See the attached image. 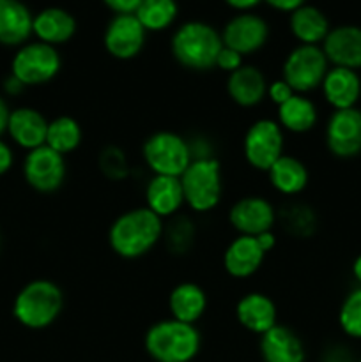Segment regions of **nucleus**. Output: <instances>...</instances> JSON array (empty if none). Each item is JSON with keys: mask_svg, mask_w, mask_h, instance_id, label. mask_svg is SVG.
<instances>
[{"mask_svg": "<svg viewBox=\"0 0 361 362\" xmlns=\"http://www.w3.org/2000/svg\"><path fill=\"white\" fill-rule=\"evenodd\" d=\"M163 232V219L144 205L130 209L113 219L108 230V244L117 257L137 260L154 250Z\"/></svg>", "mask_w": 361, "mask_h": 362, "instance_id": "nucleus-1", "label": "nucleus"}, {"mask_svg": "<svg viewBox=\"0 0 361 362\" xmlns=\"http://www.w3.org/2000/svg\"><path fill=\"white\" fill-rule=\"evenodd\" d=\"M64 310V293L52 279H32L13 300L14 320L30 331H42L57 322Z\"/></svg>", "mask_w": 361, "mask_h": 362, "instance_id": "nucleus-2", "label": "nucleus"}, {"mask_svg": "<svg viewBox=\"0 0 361 362\" xmlns=\"http://www.w3.org/2000/svg\"><path fill=\"white\" fill-rule=\"evenodd\" d=\"M144 346L154 362H191L200 352L202 338L195 325L165 318L147 329Z\"/></svg>", "mask_w": 361, "mask_h": 362, "instance_id": "nucleus-3", "label": "nucleus"}, {"mask_svg": "<svg viewBox=\"0 0 361 362\" xmlns=\"http://www.w3.org/2000/svg\"><path fill=\"white\" fill-rule=\"evenodd\" d=\"M172 55L183 67L191 71H209L223 48L222 34L204 21H188L172 35Z\"/></svg>", "mask_w": 361, "mask_h": 362, "instance_id": "nucleus-4", "label": "nucleus"}, {"mask_svg": "<svg viewBox=\"0 0 361 362\" xmlns=\"http://www.w3.org/2000/svg\"><path fill=\"white\" fill-rule=\"evenodd\" d=\"M183 186L184 205L197 214L214 211L222 202V165L212 156L193 158L186 172L179 177Z\"/></svg>", "mask_w": 361, "mask_h": 362, "instance_id": "nucleus-5", "label": "nucleus"}, {"mask_svg": "<svg viewBox=\"0 0 361 362\" xmlns=\"http://www.w3.org/2000/svg\"><path fill=\"white\" fill-rule=\"evenodd\" d=\"M142 158L154 175L180 177L193 161V151L180 134L156 131L144 141Z\"/></svg>", "mask_w": 361, "mask_h": 362, "instance_id": "nucleus-6", "label": "nucleus"}, {"mask_svg": "<svg viewBox=\"0 0 361 362\" xmlns=\"http://www.w3.org/2000/svg\"><path fill=\"white\" fill-rule=\"evenodd\" d=\"M62 67V59L55 46L41 41L25 42L11 60V74L25 87H39L55 80Z\"/></svg>", "mask_w": 361, "mask_h": 362, "instance_id": "nucleus-7", "label": "nucleus"}, {"mask_svg": "<svg viewBox=\"0 0 361 362\" xmlns=\"http://www.w3.org/2000/svg\"><path fill=\"white\" fill-rule=\"evenodd\" d=\"M329 71V62L321 46L299 45L285 57L282 80L290 85L296 94H304L321 88L322 80Z\"/></svg>", "mask_w": 361, "mask_h": 362, "instance_id": "nucleus-8", "label": "nucleus"}, {"mask_svg": "<svg viewBox=\"0 0 361 362\" xmlns=\"http://www.w3.org/2000/svg\"><path fill=\"white\" fill-rule=\"evenodd\" d=\"M285 131L273 119H258L246 129L243 138V156L257 172H265L283 156Z\"/></svg>", "mask_w": 361, "mask_h": 362, "instance_id": "nucleus-9", "label": "nucleus"}, {"mask_svg": "<svg viewBox=\"0 0 361 362\" xmlns=\"http://www.w3.org/2000/svg\"><path fill=\"white\" fill-rule=\"evenodd\" d=\"M21 173H23L25 182L38 193H55L66 180V158L50 148L48 145H42L25 154Z\"/></svg>", "mask_w": 361, "mask_h": 362, "instance_id": "nucleus-10", "label": "nucleus"}, {"mask_svg": "<svg viewBox=\"0 0 361 362\" xmlns=\"http://www.w3.org/2000/svg\"><path fill=\"white\" fill-rule=\"evenodd\" d=\"M326 145L338 159L361 154V110H335L326 124Z\"/></svg>", "mask_w": 361, "mask_h": 362, "instance_id": "nucleus-11", "label": "nucleus"}, {"mask_svg": "<svg viewBox=\"0 0 361 362\" xmlns=\"http://www.w3.org/2000/svg\"><path fill=\"white\" fill-rule=\"evenodd\" d=\"M229 223L239 235L257 237L264 232H271L276 223V211L264 197L250 194L230 207Z\"/></svg>", "mask_w": 361, "mask_h": 362, "instance_id": "nucleus-12", "label": "nucleus"}, {"mask_svg": "<svg viewBox=\"0 0 361 362\" xmlns=\"http://www.w3.org/2000/svg\"><path fill=\"white\" fill-rule=\"evenodd\" d=\"M145 30L134 14H117L108 23L103 37L106 52L117 60H131L145 45Z\"/></svg>", "mask_w": 361, "mask_h": 362, "instance_id": "nucleus-13", "label": "nucleus"}, {"mask_svg": "<svg viewBox=\"0 0 361 362\" xmlns=\"http://www.w3.org/2000/svg\"><path fill=\"white\" fill-rule=\"evenodd\" d=\"M269 27L260 16L243 13L234 16L222 32L223 46L234 49L239 55H251L268 42Z\"/></svg>", "mask_w": 361, "mask_h": 362, "instance_id": "nucleus-14", "label": "nucleus"}, {"mask_svg": "<svg viewBox=\"0 0 361 362\" xmlns=\"http://www.w3.org/2000/svg\"><path fill=\"white\" fill-rule=\"evenodd\" d=\"M48 122L50 120H46V117L39 110L32 106H18L11 110L6 134L16 147L30 152L46 145Z\"/></svg>", "mask_w": 361, "mask_h": 362, "instance_id": "nucleus-15", "label": "nucleus"}, {"mask_svg": "<svg viewBox=\"0 0 361 362\" xmlns=\"http://www.w3.org/2000/svg\"><path fill=\"white\" fill-rule=\"evenodd\" d=\"M322 52L335 67L361 69V27L342 25L331 28L322 42Z\"/></svg>", "mask_w": 361, "mask_h": 362, "instance_id": "nucleus-16", "label": "nucleus"}, {"mask_svg": "<svg viewBox=\"0 0 361 362\" xmlns=\"http://www.w3.org/2000/svg\"><path fill=\"white\" fill-rule=\"evenodd\" d=\"M265 260V251L258 244L257 237L237 235L230 240L223 253V269L234 279L251 278Z\"/></svg>", "mask_w": 361, "mask_h": 362, "instance_id": "nucleus-17", "label": "nucleus"}, {"mask_svg": "<svg viewBox=\"0 0 361 362\" xmlns=\"http://www.w3.org/2000/svg\"><path fill=\"white\" fill-rule=\"evenodd\" d=\"M236 318L241 327L262 336L278 324V310L275 300L265 293L248 292L237 300Z\"/></svg>", "mask_w": 361, "mask_h": 362, "instance_id": "nucleus-18", "label": "nucleus"}, {"mask_svg": "<svg viewBox=\"0 0 361 362\" xmlns=\"http://www.w3.org/2000/svg\"><path fill=\"white\" fill-rule=\"evenodd\" d=\"M326 103L335 110L356 108L361 98V76L347 67H329L321 85Z\"/></svg>", "mask_w": 361, "mask_h": 362, "instance_id": "nucleus-19", "label": "nucleus"}, {"mask_svg": "<svg viewBox=\"0 0 361 362\" xmlns=\"http://www.w3.org/2000/svg\"><path fill=\"white\" fill-rule=\"evenodd\" d=\"M258 350L264 362H304L306 359V350L299 336L282 324H276L260 336Z\"/></svg>", "mask_w": 361, "mask_h": 362, "instance_id": "nucleus-20", "label": "nucleus"}, {"mask_svg": "<svg viewBox=\"0 0 361 362\" xmlns=\"http://www.w3.org/2000/svg\"><path fill=\"white\" fill-rule=\"evenodd\" d=\"M269 81L258 67L246 66L239 67L229 74L227 80V94L241 108H253L268 98Z\"/></svg>", "mask_w": 361, "mask_h": 362, "instance_id": "nucleus-21", "label": "nucleus"}, {"mask_svg": "<svg viewBox=\"0 0 361 362\" xmlns=\"http://www.w3.org/2000/svg\"><path fill=\"white\" fill-rule=\"evenodd\" d=\"M184 205L179 177L152 175L145 186V207L161 219L172 218Z\"/></svg>", "mask_w": 361, "mask_h": 362, "instance_id": "nucleus-22", "label": "nucleus"}, {"mask_svg": "<svg viewBox=\"0 0 361 362\" xmlns=\"http://www.w3.org/2000/svg\"><path fill=\"white\" fill-rule=\"evenodd\" d=\"M34 16L20 0H0V45L23 46L32 35Z\"/></svg>", "mask_w": 361, "mask_h": 362, "instance_id": "nucleus-23", "label": "nucleus"}, {"mask_svg": "<svg viewBox=\"0 0 361 362\" xmlns=\"http://www.w3.org/2000/svg\"><path fill=\"white\" fill-rule=\"evenodd\" d=\"M168 310L170 318L195 325L207 310V293L193 281L179 283L168 296Z\"/></svg>", "mask_w": 361, "mask_h": 362, "instance_id": "nucleus-24", "label": "nucleus"}, {"mask_svg": "<svg viewBox=\"0 0 361 362\" xmlns=\"http://www.w3.org/2000/svg\"><path fill=\"white\" fill-rule=\"evenodd\" d=\"M76 32V21L67 11L48 7L35 14L32 21V34L38 41L50 46H59L69 41Z\"/></svg>", "mask_w": 361, "mask_h": 362, "instance_id": "nucleus-25", "label": "nucleus"}, {"mask_svg": "<svg viewBox=\"0 0 361 362\" xmlns=\"http://www.w3.org/2000/svg\"><path fill=\"white\" fill-rule=\"evenodd\" d=\"M268 179L273 189L285 197H294L306 189L310 173L306 165L294 156L283 154L271 168L268 170Z\"/></svg>", "mask_w": 361, "mask_h": 362, "instance_id": "nucleus-26", "label": "nucleus"}, {"mask_svg": "<svg viewBox=\"0 0 361 362\" xmlns=\"http://www.w3.org/2000/svg\"><path fill=\"white\" fill-rule=\"evenodd\" d=\"M319 112L315 103L304 94H294L292 98L276 112V122L283 131L294 134H304L317 126Z\"/></svg>", "mask_w": 361, "mask_h": 362, "instance_id": "nucleus-27", "label": "nucleus"}, {"mask_svg": "<svg viewBox=\"0 0 361 362\" xmlns=\"http://www.w3.org/2000/svg\"><path fill=\"white\" fill-rule=\"evenodd\" d=\"M329 23L324 13L311 6H301L290 16V32L299 45L319 46L329 34Z\"/></svg>", "mask_w": 361, "mask_h": 362, "instance_id": "nucleus-28", "label": "nucleus"}, {"mask_svg": "<svg viewBox=\"0 0 361 362\" xmlns=\"http://www.w3.org/2000/svg\"><path fill=\"white\" fill-rule=\"evenodd\" d=\"M84 140V131L80 122L69 115L55 117L48 122V133H46V145L55 152L66 158L67 154L76 151Z\"/></svg>", "mask_w": 361, "mask_h": 362, "instance_id": "nucleus-29", "label": "nucleus"}, {"mask_svg": "<svg viewBox=\"0 0 361 362\" xmlns=\"http://www.w3.org/2000/svg\"><path fill=\"white\" fill-rule=\"evenodd\" d=\"M134 16L147 32H161L177 18L176 0H142Z\"/></svg>", "mask_w": 361, "mask_h": 362, "instance_id": "nucleus-30", "label": "nucleus"}, {"mask_svg": "<svg viewBox=\"0 0 361 362\" xmlns=\"http://www.w3.org/2000/svg\"><path fill=\"white\" fill-rule=\"evenodd\" d=\"M338 324L343 334L361 339V286L349 292L338 310Z\"/></svg>", "mask_w": 361, "mask_h": 362, "instance_id": "nucleus-31", "label": "nucleus"}, {"mask_svg": "<svg viewBox=\"0 0 361 362\" xmlns=\"http://www.w3.org/2000/svg\"><path fill=\"white\" fill-rule=\"evenodd\" d=\"M285 225L289 226L292 233H310V230L314 228L315 218L310 212V209L306 207H292L290 212H287L285 216Z\"/></svg>", "mask_w": 361, "mask_h": 362, "instance_id": "nucleus-32", "label": "nucleus"}, {"mask_svg": "<svg viewBox=\"0 0 361 362\" xmlns=\"http://www.w3.org/2000/svg\"><path fill=\"white\" fill-rule=\"evenodd\" d=\"M101 168L105 170L108 177L119 179L126 173V159L122 158V154L117 148H108L101 158Z\"/></svg>", "mask_w": 361, "mask_h": 362, "instance_id": "nucleus-33", "label": "nucleus"}, {"mask_svg": "<svg viewBox=\"0 0 361 362\" xmlns=\"http://www.w3.org/2000/svg\"><path fill=\"white\" fill-rule=\"evenodd\" d=\"M243 66H244L243 55H239V53L234 52V49L223 46L222 52H219V55H218V59H216V67H218L219 71H223V73L232 74L234 71H237L239 67H243Z\"/></svg>", "mask_w": 361, "mask_h": 362, "instance_id": "nucleus-34", "label": "nucleus"}, {"mask_svg": "<svg viewBox=\"0 0 361 362\" xmlns=\"http://www.w3.org/2000/svg\"><path fill=\"white\" fill-rule=\"evenodd\" d=\"M296 92L290 88V85L287 83L285 80H273L269 81V87H268V99L271 103H275L276 106H282L283 103L289 101Z\"/></svg>", "mask_w": 361, "mask_h": 362, "instance_id": "nucleus-35", "label": "nucleus"}, {"mask_svg": "<svg viewBox=\"0 0 361 362\" xmlns=\"http://www.w3.org/2000/svg\"><path fill=\"white\" fill-rule=\"evenodd\" d=\"M14 166V151L4 138H0V177L7 175Z\"/></svg>", "mask_w": 361, "mask_h": 362, "instance_id": "nucleus-36", "label": "nucleus"}, {"mask_svg": "<svg viewBox=\"0 0 361 362\" xmlns=\"http://www.w3.org/2000/svg\"><path fill=\"white\" fill-rule=\"evenodd\" d=\"M103 2L117 14H134L142 0H103Z\"/></svg>", "mask_w": 361, "mask_h": 362, "instance_id": "nucleus-37", "label": "nucleus"}, {"mask_svg": "<svg viewBox=\"0 0 361 362\" xmlns=\"http://www.w3.org/2000/svg\"><path fill=\"white\" fill-rule=\"evenodd\" d=\"M25 88L27 87H25V85L21 83L16 76H13L11 73H9V76L2 81V92L7 95V98H16V95L23 94Z\"/></svg>", "mask_w": 361, "mask_h": 362, "instance_id": "nucleus-38", "label": "nucleus"}, {"mask_svg": "<svg viewBox=\"0 0 361 362\" xmlns=\"http://www.w3.org/2000/svg\"><path fill=\"white\" fill-rule=\"evenodd\" d=\"M273 9L283 11V13H294L296 9H299L301 6H304V0H265Z\"/></svg>", "mask_w": 361, "mask_h": 362, "instance_id": "nucleus-39", "label": "nucleus"}, {"mask_svg": "<svg viewBox=\"0 0 361 362\" xmlns=\"http://www.w3.org/2000/svg\"><path fill=\"white\" fill-rule=\"evenodd\" d=\"M9 115H11L9 105H7V101L4 95H0V138L7 133V122H9Z\"/></svg>", "mask_w": 361, "mask_h": 362, "instance_id": "nucleus-40", "label": "nucleus"}, {"mask_svg": "<svg viewBox=\"0 0 361 362\" xmlns=\"http://www.w3.org/2000/svg\"><path fill=\"white\" fill-rule=\"evenodd\" d=\"M257 240H258V244H260L262 250L265 251V255H268L269 251L275 250L276 235L273 233V230H271V232H264V233H260V235H257Z\"/></svg>", "mask_w": 361, "mask_h": 362, "instance_id": "nucleus-41", "label": "nucleus"}, {"mask_svg": "<svg viewBox=\"0 0 361 362\" xmlns=\"http://www.w3.org/2000/svg\"><path fill=\"white\" fill-rule=\"evenodd\" d=\"M227 4H229L230 7H234V9H239V11H248L251 9V7L257 6L260 0H225Z\"/></svg>", "mask_w": 361, "mask_h": 362, "instance_id": "nucleus-42", "label": "nucleus"}, {"mask_svg": "<svg viewBox=\"0 0 361 362\" xmlns=\"http://www.w3.org/2000/svg\"><path fill=\"white\" fill-rule=\"evenodd\" d=\"M353 276H354V279H356V281L360 283V286H361V255H357V257L354 258V262H353Z\"/></svg>", "mask_w": 361, "mask_h": 362, "instance_id": "nucleus-43", "label": "nucleus"}, {"mask_svg": "<svg viewBox=\"0 0 361 362\" xmlns=\"http://www.w3.org/2000/svg\"><path fill=\"white\" fill-rule=\"evenodd\" d=\"M357 362H361V359H360V361H357Z\"/></svg>", "mask_w": 361, "mask_h": 362, "instance_id": "nucleus-44", "label": "nucleus"}]
</instances>
